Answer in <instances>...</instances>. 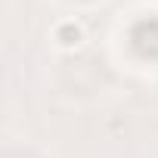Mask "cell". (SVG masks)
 Segmentation results:
<instances>
[{"instance_id": "6da1fadb", "label": "cell", "mask_w": 158, "mask_h": 158, "mask_svg": "<svg viewBox=\"0 0 158 158\" xmlns=\"http://www.w3.org/2000/svg\"><path fill=\"white\" fill-rule=\"evenodd\" d=\"M53 40H56L59 50H77L84 44V25L74 22V19H62L53 28Z\"/></svg>"}]
</instances>
